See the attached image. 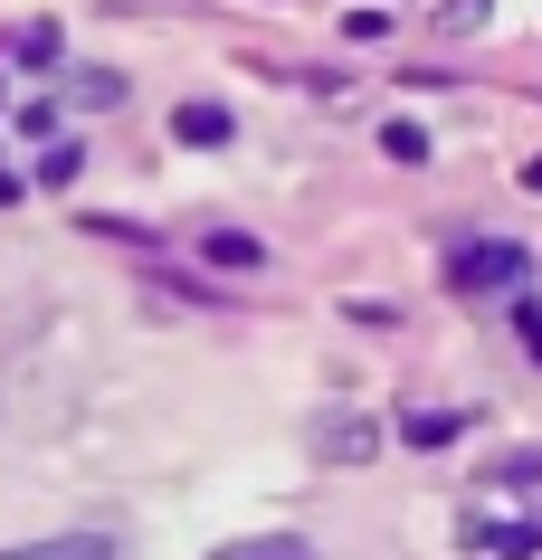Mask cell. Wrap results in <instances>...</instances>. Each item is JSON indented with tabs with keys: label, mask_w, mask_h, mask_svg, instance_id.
<instances>
[{
	"label": "cell",
	"mask_w": 542,
	"mask_h": 560,
	"mask_svg": "<svg viewBox=\"0 0 542 560\" xmlns=\"http://www.w3.org/2000/svg\"><path fill=\"white\" fill-rule=\"evenodd\" d=\"M181 143H229V115H219V105H181Z\"/></svg>",
	"instance_id": "cell-5"
},
{
	"label": "cell",
	"mask_w": 542,
	"mask_h": 560,
	"mask_svg": "<svg viewBox=\"0 0 542 560\" xmlns=\"http://www.w3.org/2000/svg\"><path fill=\"white\" fill-rule=\"evenodd\" d=\"M410 438L438 446V438H457V418H448V409H419V418H410Z\"/></svg>",
	"instance_id": "cell-8"
},
{
	"label": "cell",
	"mask_w": 542,
	"mask_h": 560,
	"mask_svg": "<svg viewBox=\"0 0 542 560\" xmlns=\"http://www.w3.org/2000/svg\"><path fill=\"white\" fill-rule=\"evenodd\" d=\"M210 266H239V276H247V266H267V247H257V237H229V229H219V237H210Z\"/></svg>",
	"instance_id": "cell-6"
},
{
	"label": "cell",
	"mask_w": 542,
	"mask_h": 560,
	"mask_svg": "<svg viewBox=\"0 0 542 560\" xmlns=\"http://www.w3.org/2000/svg\"><path fill=\"white\" fill-rule=\"evenodd\" d=\"M523 190H542V162H533V172H523Z\"/></svg>",
	"instance_id": "cell-9"
},
{
	"label": "cell",
	"mask_w": 542,
	"mask_h": 560,
	"mask_svg": "<svg viewBox=\"0 0 542 560\" xmlns=\"http://www.w3.org/2000/svg\"><path fill=\"white\" fill-rule=\"evenodd\" d=\"M533 276V247H514V237H466L448 257V285L457 295H505V285H523Z\"/></svg>",
	"instance_id": "cell-1"
},
{
	"label": "cell",
	"mask_w": 542,
	"mask_h": 560,
	"mask_svg": "<svg viewBox=\"0 0 542 560\" xmlns=\"http://www.w3.org/2000/svg\"><path fill=\"white\" fill-rule=\"evenodd\" d=\"M0 560H115V532H58V541H20Z\"/></svg>",
	"instance_id": "cell-2"
},
{
	"label": "cell",
	"mask_w": 542,
	"mask_h": 560,
	"mask_svg": "<svg viewBox=\"0 0 542 560\" xmlns=\"http://www.w3.org/2000/svg\"><path fill=\"white\" fill-rule=\"evenodd\" d=\"M210 560H314L296 541V532H257V541H229V551H210Z\"/></svg>",
	"instance_id": "cell-3"
},
{
	"label": "cell",
	"mask_w": 542,
	"mask_h": 560,
	"mask_svg": "<svg viewBox=\"0 0 542 560\" xmlns=\"http://www.w3.org/2000/svg\"><path fill=\"white\" fill-rule=\"evenodd\" d=\"M514 332H523V352L542 361V266L523 276V304H514Z\"/></svg>",
	"instance_id": "cell-4"
},
{
	"label": "cell",
	"mask_w": 542,
	"mask_h": 560,
	"mask_svg": "<svg viewBox=\"0 0 542 560\" xmlns=\"http://www.w3.org/2000/svg\"><path fill=\"white\" fill-rule=\"evenodd\" d=\"M361 446H371V428H361V418H333V428H324V456H361Z\"/></svg>",
	"instance_id": "cell-7"
}]
</instances>
